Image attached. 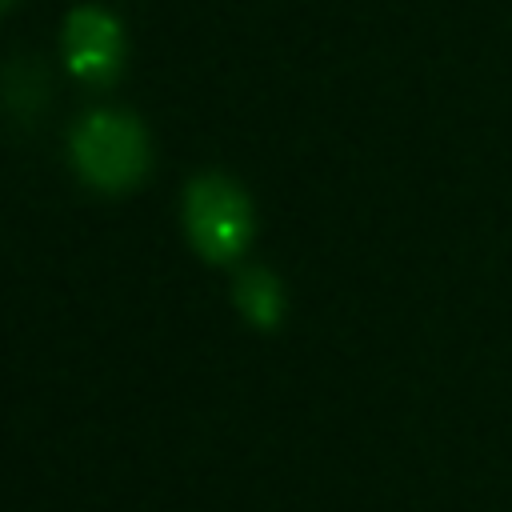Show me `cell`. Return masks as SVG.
Returning a JSON list of instances; mask_svg holds the SVG:
<instances>
[{"label":"cell","mask_w":512,"mask_h":512,"mask_svg":"<svg viewBox=\"0 0 512 512\" xmlns=\"http://www.w3.org/2000/svg\"><path fill=\"white\" fill-rule=\"evenodd\" d=\"M148 136L128 112H88L72 128V164L100 192L136 188L148 172Z\"/></svg>","instance_id":"obj_1"},{"label":"cell","mask_w":512,"mask_h":512,"mask_svg":"<svg viewBox=\"0 0 512 512\" xmlns=\"http://www.w3.org/2000/svg\"><path fill=\"white\" fill-rule=\"evenodd\" d=\"M184 232L204 260L228 264L248 248L256 232L252 200L228 176L204 172L184 188Z\"/></svg>","instance_id":"obj_2"},{"label":"cell","mask_w":512,"mask_h":512,"mask_svg":"<svg viewBox=\"0 0 512 512\" xmlns=\"http://www.w3.org/2000/svg\"><path fill=\"white\" fill-rule=\"evenodd\" d=\"M64 60L68 72L92 84L116 80L124 64V28L108 8L80 4L64 20Z\"/></svg>","instance_id":"obj_3"},{"label":"cell","mask_w":512,"mask_h":512,"mask_svg":"<svg viewBox=\"0 0 512 512\" xmlns=\"http://www.w3.org/2000/svg\"><path fill=\"white\" fill-rule=\"evenodd\" d=\"M232 300L252 328L272 332L284 316V284L268 268H244L232 284Z\"/></svg>","instance_id":"obj_4"},{"label":"cell","mask_w":512,"mask_h":512,"mask_svg":"<svg viewBox=\"0 0 512 512\" xmlns=\"http://www.w3.org/2000/svg\"><path fill=\"white\" fill-rule=\"evenodd\" d=\"M4 4H12V0H4Z\"/></svg>","instance_id":"obj_5"}]
</instances>
